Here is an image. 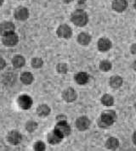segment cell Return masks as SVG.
<instances>
[{"label": "cell", "instance_id": "1", "mask_svg": "<svg viewBox=\"0 0 136 151\" xmlns=\"http://www.w3.org/2000/svg\"><path fill=\"white\" fill-rule=\"evenodd\" d=\"M71 21L77 27H84L88 23L87 13L82 9H77L71 17Z\"/></svg>", "mask_w": 136, "mask_h": 151}, {"label": "cell", "instance_id": "2", "mask_svg": "<svg viewBox=\"0 0 136 151\" xmlns=\"http://www.w3.org/2000/svg\"><path fill=\"white\" fill-rule=\"evenodd\" d=\"M116 119V116L114 111L106 110L101 114L99 121V125L102 127H107L115 122Z\"/></svg>", "mask_w": 136, "mask_h": 151}, {"label": "cell", "instance_id": "3", "mask_svg": "<svg viewBox=\"0 0 136 151\" xmlns=\"http://www.w3.org/2000/svg\"><path fill=\"white\" fill-rule=\"evenodd\" d=\"M65 137L62 133L58 129H56L54 127V129L53 131H51L47 136L48 142L50 144H59L60 142H61V140L63 139V137Z\"/></svg>", "mask_w": 136, "mask_h": 151}, {"label": "cell", "instance_id": "4", "mask_svg": "<svg viewBox=\"0 0 136 151\" xmlns=\"http://www.w3.org/2000/svg\"><path fill=\"white\" fill-rule=\"evenodd\" d=\"M2 41L5 46H14L18 43L19 38H18V36L14 32H11L4 35Z\"/></svg>", "mask_w": 136, "mask_h": 151}, {"label": "cell", "instance_id": "5", "mask_svg": "<svg viewBox=\"0 0 136 151\" xmlns=\"http://www.w3.org/2000/svg\"><path fill=\"white\" fill-rule=\"evenodd\" d=\"M18 105L22 110H28L33 105V99L28 95H21L18 98Z\"/></svg>", "mask_w": 136, "mask_h": 151}, {"label": "cell", "instance_id": "6", "mask_svg": "<svg viewBox=\"0 0 136 151\" xmlns=\"http://www.w3.org/2000/svg\"><path fill=\"white\" fill-rule=\"evenodd\" d=\"M57 35L61 38H70L72 35V31L67 25H61L57 29Z\"/></svg>", "mask_w": 136, "mask_h": 151}, {"label": "cell", "instance_id": "7", "mask_svg": "<svg viewBox=\"0 0 136 151\" xmlns=\"http://www.w3.org/2000/svg\"><path fill=\"white\" fill-rule=\"evenodd\" d=\"M76 127L79 131H85L90 127V121L88 117L81 116L76 121Z\"/></svg>", "mask_w": 136, "mask_h": 151}, {"label": "cell", "instance_id": "8", "mask_svg": "<svg viewBox=\"0 0 136 151\" xmlns=\"http://www.w3.org/2000/svg\"><path fill=\"white\" fill-rule=\"evenodd\" d=\"M55 128L61 132L64 136H68L71 133V127L68 125L66 120H61L59 121V122L56 124Z\"/></svg>", "mask_w": 136, "mask_h": 151}, {"label": "cell", "instance_id": "9", "mask_svg": "<svg viewBox=\"0 0 136 151\" xmlns=\"http://www.w3.org/2000/svg\"><path fill=\"white\" fill-rule=\"evenodd\" d=\"M29 17V11L27 8L20 7L14 11V18L18 21H26Z\"/></svg>", "mask_w": 136, "mask_h": 151}, {"label": "cell", "instance_id": "10", "mask_svg": "<svg viewBox=\"0 0 136 151\" xmlns=\"http://www.w3.org/2000/svg\"><path fill=\"white\" fill-rule=\"evenodd\" d=\"M63 99L67 101V102H73L76 100L77 99V93L75 92V90L72 88H68L67 89H66L64 91L63 94Z\"/></svg>", "mask_w": 136, "mask_h": 151}, {"label": "cell", "instance_id": "11", "mask_svg": "<svg viewBox=\"0 0 136 151\" xmlns=\"http://www.w3.org/2000/svg\"><path fill=\"white\" fill-rule=\"evenodd\" d=\"M8 141L10 144L17 145L21 141V135L17 131H12L8 135Z\"/></svg>", "mask_w": 136, "mask_h": 151}, {"label": "cell", "instance_id": "12", "mask_svg": "<svg viewBox=\"0 0 136 151\" xmlns=\"http://www.w3.org/2000/svg\"><path fill=\"white\" fill-rule=\"evenodd\" d=\"M128 6V3L126 0H114L112 2V9L116 12L124 11Z\"/></svg>", "mask_w": 136, "mask_h": 151}, {"label": "cell", "instance_id": "13", "mask_svg": "<svg viewBox=\"0 0 136 151\" xmlns=\"http://www.w3.org/2000/svg\"><path fill=\"white\" fill-rule=\"evenodd\" d=\"M111 48V42L108 38L102 37L98 41V48L101 52H106Z\"/></svg>", "mask_w": 136, "mask_h": 151}, {"label": "cell", "instance_id": "14", "mask_svg": "<svg viewBox=\"0 0 136 151\" xmlns=\"http://www.w3.org/2000/svg\"><path fill=\"white\" fill-rule=\"evenodd\" d=\"M0 31H1L2 36H4V35L7 34L9 32H14V25L11 22H9V21L4 22L0 26Z\"/></svg>", "mask_w": 136, "mask_h": 151}, {"label": "cell", "instance_id": "15", "mask_svg": "<svg viewBox=\"0 0 136 151\" xmlns=\"http://www.w3.org/2000/svg\"><path fill=\"white\" fill-rule=\"evenodd\" d=\"M75 81L79 85H84L88 82V76L86 72H78L75 76Z\"/></svg>", "mask_w": 136, "mask_h": 151}, {"label": "cell", "instance_id": "16", "mask_svg": "<svg viewBox=\"0 0 136 151\" xmlns=\"http://www.w3.org/2000/svg\"><path fill=\"white\" fill-rule=\"evenodd\" d=\"M122 84V78L119 76H113L110 79V86L112 88H119Z\"/></svg>", "mask_w": 136, "mask_h": 151}, {"label": "cell", "instance_id": "17", "mask_svg": "<svg viewBox=\"0 0 136 151\" xmlns=\"http://www.w3.org/2000/svg\"><path fill=\"white\" fill-rule=\"evenodd\" d=\"M77 41L81 45H88L91 42V36L86 32H82L77 37Z\"/></svg>", "mask_w": 136, "mask_h": 151}, {"label": "cell", "instance_id": "18", "mask_svg": "<svg viewBox=\"0 0 136 151\" xmlns=\"http://www.w3.org/2000/svg\"><path fill=\"white\" fill-rule=\"evenodd\" d=\"M25 63H26L25 59L21 55H16V56L14 57L13 60H12V64H13L14 68H20V67L24 66Z\"/></svg>", "mask_w": 136, "mask_h": 151}, {"label": "cell", "instance_id": "19", "mask_svg": "<svg viewBox=\"0 0 136 151\" xmlns=\"http://www.w3.org/2000/svg\"><path fill=\"white\" fill-rule=\"evenodd\" d=\"M20 81L26 85H30L33 82V76L31 72H23L20 76Z\"/></svg>", "mask_w": 136, "mask_h": 151}, {"label": "cell", "instance_id": "20", "mask_svg": "<svg viewBox=\"0 0 136 151\" xmlns=\"http://www.w3.org/2000/svg\"><path fill=\"white\" fill-rule=\"evenodd\" d=\"M106 148L108 150H116L119 147V141L116 137H110L107 140V142H106Z\"/></svg>", "mask_w": 136, "mask_h": 151}, {"label": "cell", "instance_id": "21", "mask_svg": "<svg viewBox=\"0 0 136 151\" xmlns=\"http://www.w3.org/2000/svg\"><path fill=\"white\" fill-rule=\"evenodd\" d=\"M37 113L40 117L47 116L50 113V108L46 104H42V105L38 106V108L37 110Z\"/></svg>", "mask_w": 136, "mask_h": 151}, {"label": "cell", "instance_id": "22", "mask_svg": "<svg viewBox=\"0 0 136 151\" xmlns=\"http://www.w3.org/2000/svg\"><path fill=\"white\" fill-rule=\"evenodd\" d=\"M101 103L106 106H111L114 104V99L110 94H105L101 98Z\"/></svg>", "mask_w": 136, "mask_h": 151}, {"label": "cell", "instance_id": "23", "mask_svg": "<svg viewBox=\"0 0 136 151\" xmlns=\"http://www.w3.org/2000/svg\"><path fill=\"white\" fill-rule=\"evenodd\" d=\"M100 69L102 71H109L111 69V64L108 60H103L100 64Z\"/></svg>", "mask_w": 136, "mask_h": 151}, {"label": "cell", "instance_id": "24", "mask_svg": "<svg viewBox=\"0 0 136 151\" xmlns=\"http://www.w3.org/2000/svg\"><path fill=\"white\" fill-rule=\"evenodd\" d=\"M43 64V62L42 59H40V58H34V59L32 60V65H33V68H41Z\"/></svg>", "mask_w": 136, "mask_h": 151}, {"label": "cell", "instance_id": "25", "mask_svg": "<svg viewBox=\"0 0 136 151\" xmlns=\"http://www.w3.org/2000/svg\"><path fill=\"white\" fill-rule=\"evenodd\" d=\"M56 69H57V71H58L59 73H61V74H66L68 70L67 65L66 64H64V63H60V64H58Z\"/></svg>", "mask_w": 136, "mask_h": 151}, {"label": "cell", "instance_id": "26", "mask_svg": "<svg viewBox=\"0 0 136 151\" xmlns=\"http://www.w3.org/2000/svg\"><path fill=\"white\" fill-rule=\"evenodd\" d=\"M37 127H38V124L36 123V122H34L33 121H30V122H28L26 125V128H27V130L28 132H33L34 131L37 129Z\"/></svg>", "mask_w": 136, "mask_h": 151}, {"label": "cell", "instance_id": "27", "mask_svg": "<svg viewBox=\"0 0 136 151\" xmlns=\"http://www.w3.org/2000/svg\"><path fill=\"white\" fill-rule=\"evenodd\" d=\"M44 150H45V144H43L42 141H38L34 145V150L43 151Z\"/></svg>", "mask_w": 136, "mask_h": 151}, {"label": "cell", "instance_id": "28", "mask_svg": "<svg viewBox=\"0 0 136 151\" xmlns=\"http://www.w3.org/2000/svg\"><path fill=\"white\" fill-rule=\"evenodd\" d=\"M130 50H131V53H132L133 55H136V43L133 44V45L131 46Z\"/></svg>", "mask_w": 136, "mask_h": 151}, {"label": "cell", "instance_id": "29", "mask_svg": "<svg viewBox=\"0 0 136 151\" xmlns=\"http://www.w3.org/2000/svg\"><path fill=\"white\" fill-rule=\"evenodd\" d=\"M133 142L136 145V131L134 132V135H133Z\"/></svg>", "mask_w": 136, "mask_h": 151}, {"label": "cell", "instance_id": "30", "mask_svg": "<svg viewBox=\"0 0 136 151\" xmlns=\"http://www.w3.org/2000/svg\"><path fill=\"white\" fill-rule=\"evenodd\" d=\"M1 63H2V65H1V69L4 68V65H5V62L4 60V59H1Z\"/></svg>", "mask_w": 136, "mask_h": 151}, {"label": "cell", "instance_id": "31", "mask_svg": "<svg viewBox=\"0 0 136 151\" xmlns=\"http://www.w3.org/2000/svg\"><path fill=\"white\" fill-rule=\"evenodd\" d=\"M77 2H78V4H84V3L86 2V0H77Z\"/></svg>", "mask_w": 136, "mask_h": 151}, {"label": "cell", "instance_id": "32", "mask_svg": "<svg viewBox=\"0 0 136 151\" xmlns=\"http://www.w3.org/2000/svg\"><path fill=\"white\" fill-rule=\"evenodd\" d=\"M133 68L136 70V61L134 62V64H133Z\"/></svg>", "mask_w": 136, "mask_h": 151}, {"label": "cell", "instance_id": "33", "mask_svg": "<svg viewBox=\"0 0 136 151\" xmlns=\"http://www.w3.org/2000/svg\"><path fill=\"white\" fill-rule=\"evenodd\" d=\"M65 3H67V4H68V3H71L72 1H73V0H63Z\"/></svg>", "mask_w": 136, "mask_h": 151}, {"label": "cell", "instance_id": "34", "mask_svg": "<svg viewBox=\"0 0 136 151\" xmlns=\"http://www.w3.org/2000/svg\"><path fill=\"white\" fill-rule=\"evenodd\" d=\"M135 8L136 9V0H135Z\"/></svg>", "mask_w": 136, "mask_h": 151}, {"label": "cell", "instance_id": "35", "mask_svg": "<svg viewBox=\"0 0 136 151\" xmlns=\"http://www.w3.org/2000/svg\"><path fill=\"white\" fill-rule=\"evenodd\" d=\"M135 108H136V104H135Z\"/></svg>", "mask_w": 136, "mask_h": 151}]
</instances>
